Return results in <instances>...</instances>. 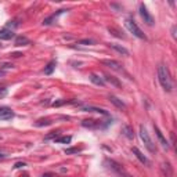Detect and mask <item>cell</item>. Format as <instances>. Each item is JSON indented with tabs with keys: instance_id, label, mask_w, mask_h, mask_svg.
<instances>
[{
	"instance_id": "cell-11",
	"label": "cell",
	"mask_w": 177,
	"mask_h": 177,
	"mask_svg": "<svg viewBox=\"0 0 177 177\" xmlns=\"http://www.w3.org/2000/svg\"><path fill=\"white\" fill-rule=\"evenodd\" d=\"M154 130H155V134H156V137H158L159 143L162 144V147L168 149V148H169V143H168V141H166V138H165V137H163V134H162V131L159 130V128H158V126H155V124H154Z\"/></svg>"
},
{
	"instance_id": "cell-9",
	"label": "cell",
	"mask_w": 177,
	"mask_h": 177,
	"mask_svg": "<svg viewBox=\"0 0 177 177\" xmlns=\"http://www.w3.org/2000/svg\"><path fill=\"white\" fill-rule=\"evenodd\" d=\"M131 151H133V154H134V155H136V158L138 159V161H140L141 163H144V165H147V166H149V165H151V162L148 161V158H147L145 155H143V152H141V151H140V149H138V148L133 147V148H131Z\"/></svg>"
},
{
	"instance_id": "cell-2",
	"label": "cell",
	"mask_w": 177,
	"mask_h": 177,
	"mask_svg": "<svg viewBox=\"0 0 177 177\" xmlns=\"http://www.w3.org/2000/svg\"><path fill=\"white\" fill-rule=\"evenodd\" d=\"M140 138H141V141L144 143V145H145V148L148 149L149 152L151 154H156V145H155V143L152 141V138L149 137V133L147 131V129L144 128L143 124H140Z\"/></svg>"
},
{
	"instance_id": "cell-7",
	"label": "cell",
	"mask_w": 177,
	"mask_h": 177,
	"mask_svg": "<svg viewBox=\"0 0 177 177\" xmlns=\"http://www.w3.org/2000/svg\"><path fill=\"white\" fill-rule=\"evenodd\" d=\"M101 64L107 65L108 68L114 69V71H122V69H123V66H122L118 61H115V60H101Z\"/></svg>"
},
{
	"instance_id": "cell-24",
	"label": "cell",
	"mask_w": 177,
	"mask_h": 177,
	"mask_svg": "<svg viewBox=\"0 0 177 177\" xmlns=\"http://www.w3.org/2000/svg\"><path fill=\"white\" fill-rule=\"evenodd\" d=\"M72 140L71 136H64V137H58V138H56V143L58 144H69Z\"/></svg>"
},
{
	"instance_id": "cell-19",
	"label": "cell",
	"mask_w": 177,
	"mask_h": 177,
	"mask_svg": "<svg viewBox=\"0 0 177 177\" xmlns=\"http://www.w3.org/2000/svg\"><path fill=\"white\" fill-rule=\"evenodd\" d=\"M14 43H15V46H28L31 42H29V39L26 36H17Z\"/></svg>"
},
{
	"instance_id": "cell-15",
	"label": "cell",
	"mask_w": 177,
	"mask_h": 177,
	"mask_svg": "<svg viewBox=\"0 0 177 177\" xmlns=\"http://www.w3.org/2000/svg\"><path fill=\"white\" fill-rule=\"evenodd\" d=\"M82 109H83L84 112H97V114H101V115L108 116V112L103 108H97V107H83Z\"/></svg>"
},
{
	"instance_id": "cell-21",
	"label": "cell",
	"mask_w": 177,
	"mask_h": 177,
	"mask_svg": "<svg viewBox=\"0 0 177 177\" xmlns=\"http://www.w3.org/2000/svg\"><path fill=\"white\" fill-rule=\"evenodd\" d=\"M51 123H53L51 119L46 118V119H39V121H36L35 122V126H36V128H42V126H50Z\"/></svg>"
},
{
	"instance_id": "cell-26",
	"label": "cell",
	"mask_w": 177,
	"mask_h": 177,
	"mask_svg": "<svg viewBox=\"0 0 177 177\" xmlns=\"http://www.w3.org/2000/svg\"><path fill=\"white\" fill-rule=\"evenodd\" d=\"M78 44H83V46H90V44H94V42L91 39H83V40H79Z\"/></svg>"
},
{
	"instance_id": "cell-33",
	"label": "cell",
	"mask_w": 177,
	"mask_h": 177,
	"mask_svg": "<svg viewBox=\"0 0 177 177\" xmlns=\"http://www.w3.org/2000/svg\"><path fill=\"white\" fill-rule=\"evenodd\" d=\"M4 75V71H0V76H3Z\"/></svg>"
},
{
	"instance_id": "cell-30",
	"label": "cell",
	"mask_w": 177,
	"mask_h": 177,
	"mask_svg": "<svg viewBox=\"0 0 177 177\" xmlns=\"http://www.w3.org/2000/svg\"><path fill=\"white\" fill-rule=\"evenodd\" d=\"M7 94V90L6 89H3V87H2V89H0V97H4Z\"/></svg>"
},
{
	"instance_id": "cell-17",
	"label": "cell",
	"mask_w": 177,
	"mask_h": 177,
	"mask_svg": "<svg viewBox=\"0 0 177 177\" xmlns=\"http://www.w3.org/2000/svg\"><path fill=\"white\" fill-rule=\"evenodd\" d=\"M89 79H90V82L91 83H94V84H97V86H105V82L103 80V79L100 78L98 75H96V73H91L90 76H89Z\"/></svg>"
},
{
	"instance_id": "cell-34",
	"label": "cell",
	"mask_w": 177,
	"mask_h": 177,
	"mask_svg": "<svg viewBox=\"0 0 177 177\" xmlns=\"http://www.w3.org/2000/svg\"><path fill=\"white\" fill-rule=\"evenodd\" d=\"M0 47H2V44H0Z\"/></svg>"
},
{
	"instance_id": "cell-32",
	"label": "cell",
	"mask_w": 177,
	"mask_h": 177,
	"mask_svg": "<svg viewBox=\"0 0 177 177\" xmlns=\"http://www.w3.org/2000/svg\"><path fill=\"white\" fill-rule=\"evenodd\" d=\"M43 177H54V176L51 173H46V174H43Z\"/></svg>"
},
{
	"instance_id": "cell-4",
	"label": "cell",
	"mask_w": 177,
	"mask_h": 177,
	"mask_svg": "<svg viewBox=\"0 0 177 177\" xmlns=\"http://www.w3.org/2000/svg\"><path fill=\"white\" fill-rule=\"evenodd\" d=\"M107 163L109 165V168H111L112 170L116 172V173H118L121 177H131V176H130V173H128V172L124 170V169L122 168L121 165H119L118 162L112 161V159H107Z\"/></svg>"
},
{
	"instance_id": "cell-18",
	"label": "cell",
	"mask_w": 177,
	"mask_h": 177,
	"mask_svg": "<svg viewBox=\"0 0 177 177\" xmlns=\"http://www.w3.org/2000/svg\"><path fill=\"white\" fill-rule=\"evenodd\" d=\"M109 47H112V49L115 50V51H118L119 54H123V56H126V57L129 56V50H126L123 46H119V44L111 43V44H109Z\"/></svg>"
},
{
	"instance_id": "cell-14",
	"label": "cell",
	"mask_w": 177,
	"mask_h": 177,
	"mask_svg": "<svg viewBox=\"0 0 177 177\" xmlns=\"http://www.w3.org/2000/svg\"><path fill=\"white\" fill-rule=\"evenodd\" d=\"M109 101H111L114 105L116 107V108H119V109H126V105H124V103L122 101V100H119L118 97H115V96H109Z\"/></svg>"
},
{
	"instance_id": "cell-27",
	"label": "cell",
	"mask_w": 177,
	"mask_h": 177,
	"mask_svg": "<svg viewBox=\"0 0 177 177\" xmlns=\"http://www.w3.org/2000/svg\"><path fill=\"white\" fill-rule=\"evenodd\" d=\"M79 151H80V148H68V149H65V154L69 155V154H76Z\"/></svg>"
},
{
	"instance_id": "cell-12",
	"label": "cell",
	"mask_w": 177,
	"mask_h": 177,
	"mask_svg": "<svg viewBox=\"0 0 177 177\" xmlns=\"http://www.w3.org/2000/svg\"><path fill=\"white\" fill-rule=\"evenodd\" d=\"M161 170H162V174L165 177H173V169H172L169 162H163V163H162Z\"/></svg>"
},
{
	"instance_id": "cell-23",
	"label": "cell",
	"mask_w": 177,
	"mask_h": 177,
	"mask_svg": "<svg viewBox=\"0 0 177 177\" xmlns=\"http://www.w3.org/2000/svg\"><path fill=\"white\" fill-rule=\"evenodd\" d=\"M104 82H108V83H111V84H114V86L115 87H121L122 84H121V82L118 80V79L116 78H114V76H108V75H107L105 76V80Z\"/></svg>"
},
{
	"instance_id": "cell-8",
	"label": "cell",
	"mask_w": 177,
	"mask_h": 177,
	"mask_svg": "<svg viewBox=\"0 0 177 177\" xmlns=\"http://www.w3.org/2000/svg\"><path fill=\"white\" fill-rule=\"evenodd\" d=\"M82 126L87 129H98L101 126V121H96V119H84L82 121Z\"/></svg>"
},
{
	"instance_id": "cell-13",
	"label": "cell",
	"mask_w": 177,
	"mask_h": 177,
	"mask_svg": "<svg viewBox=\"0 0 177 177\" xmlns=\"http://www.w3.org/2000/svg\"><path fill=\"white\" fill-rule=\"evenodd\" d=\"M122 134H123L126 138H129V140H133L134 138V133H133V129L130 128V126H128V124H124V126H122Z\"/></svg>"
},
{
	"instance_id": "cell-3",
	"label": "cell",
	"mask_w": 177,
	"mask_h": 177,
	"mask_svg": "<svg viewBox=\"0 0 177 177\" xmlns=\"http://www.w3.org/2000/svg\"><path fill=\"white\" fill-rule=\"evenodd\" d=\"M124 26L128 28V31L130 32V33H133L136 37H138V39H141V40H147V36L144 35V32L140 29V26L136 24V21H134L133 18H128L126 21H124Z\"/></svg>"
},
{
	"instance_id": "cell-29",
	"label": "cell",
	"mask_w": 177,
	"mask_h": 177,
	"mask_svg": "<svg viewBox=\"0 0 177 177\" xmlns=\"http://www.w3.org/2000/svg\"><path fill=\"white\" fill-rule=\"evenodd\" d=\"M172 37H173V39H176V25H173V26H172Z\"/></svg>"
},
{
	"instance_id": "cell-10",
	"label": "cell",
	"mask_w": 177,
	"mask_h": 177,
	"mask_svg": "<svg viewBox=\"0 0 177 177\" xmlns=\"http://www.w3.org/2000/svg\"><path fill=\"white\" fill-rule=\"evenodd\" d=\"M14 36H15V33L12 32V29L9 28L0 29V40H11Z\"/></svg>"
},
{
	"instance_id": "cell-25",
	"label": "cell",
	"mask_w": 177,
	"mask_h": 177,
	"mask_svg": "<svg viewBox=\"0 0 177 177\" xmlns=\"http://www.w3.org/2000/svg\"><path fill=\"white\" fill-rule=\"evenodd\" d=\"M58 136H60V131H51L50 134H47L46 137H44V140H51V138H58Z\"/></svg>"
},
{
	"instance_id": "cell-20",
	"label": "cell",
	"mask_w": 177,
	"mask_h": 177,
	"mask_svg": "<svg viewBox=\"0 0 177 177\" xmlns=\"http://www.w3.org/2000/svg\"><path fill=\"white\" fill-rule=\"evenodd\" d=\"M56 65H57V62L54 61V60H53V61H50L49 64L44 66V73H46V75H51V73H53V71L56 69Z\"/></svg>"
},
{
	"instance_id": "cell-16",
	"label": "cell",
	"mask_w": 177,
	"mask_h": 177,
	"mask_svg": "<svg viewBox=\"0 0 177 177\" xmlns=\"http://www.w3.org/2000/svg\"><path fill=\"white\" fill-rule=\"evenodd\" d=\"M108 32L115 37H119V39H126V35H123V32H121L118 28L115 26H108Z\"/></svg>"
},
{
	"instance_id": "cell-1",
	"label": "cell",
	"mask_w": 177,
	"mask_h": 177,
	"mask_svg": "<svg viewBox=\"0 0 177 177\" xmlns=\"http://www.w3.org/2000/svg\"><path fill=\"white\" fill-rule=\"evenodd\" d=\"M158 80L161 83L162 89L165 91H172L173 89V82H172V78H170V72H169L168 66H165L163 64L158 66Z\"/></svg>"
},
{
	"instance_id": "cell-22",
	"label": "cell",
	"mask_w": 177,
	"mask_h": 177,
	"mask_svg": "<svg viewBox=\"0 0 177 177\" xmlns=\"http://www.w3.org/2000/svg\"><path fill=\"white\" fill-rule=\"evenodd\" d=\"M64 11H65V10H58V11H57L56 14H53V15H51V17H49V18H46V19H44V21H43V25H50V24H51V21H53V19H56L57 17H58L60 14H62V12H64Z\"/></svg>"
},
{
	"instance_id": "cell-28",
	"label": "cell",
	"mask_w": 177,
	"mask_h": 177,
	"mask_svg": "<svg viewBox=\"0 0 177 177\" xmlns=\"http://www.w3.org/2000/svg\"><path fill=\"white\" fill-rule=\"evenodd\" d=\"M24 166H25L24 162H17L15 165H14V169H19V168H24Z\"/></svg>"
},
{
	"instance_id": "cell-5",
	"label": "cell",
	"mask_w": 177,
	"mask_h": 177,
	"mask_svg": "<svg viewBox=\"0 0 177 177\" xmlns=\"http://www.w3.org/2000/svg\"><path fill=\"white\" fill-rule=\"evenodd\" d=\"M138 12H140V15L141 18L144 19V22H145L148 26H152L154 24H155V21H154L152 15L149 14V11L147 10V7L144 6V4H140V9H138Z\"/></svg>"
},
{
	"instance_id": "cell-31",
	"label": "cell",
	"mask_w": 177,
	"mask_h": 177,
	"mask_svg": "<svg viewBox=\"0 0 177 177\" xmlns=\"http://www.w3.org/2000/svg\"><path fill=\"white\" fill-rule=\"evenodd\" d=\"M11 56L14 57V58H18V57H21V56H22V53H12Z\"/></svg>"
},
{
	"instance_id": "cell-6",
	"label": "cell",
	"mask_w": 177,
	"mask_h": 177,
	"mask_svg": "<svg viewBox=\"0 0 177 177\" xmlns=\"http://www.w3.org/2000/svg\"><path fill=\"white\" fill-rule=\"evenodd\" d=\"M14 118V112L9 107H0V121H9Z\"/></svg>"
}]
</instances>
